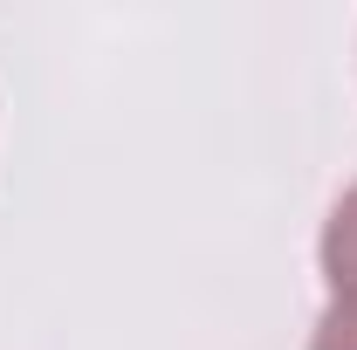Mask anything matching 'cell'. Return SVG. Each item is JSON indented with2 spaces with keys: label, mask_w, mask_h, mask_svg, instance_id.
<instances>
[{
  "label": "cell",
  "mask_w": 357,
  "mask_h": 350,
  "mask_svg": "<svg viewBox=\"0 0 357 350\" xmlns=\"http://www.w3.org/2000/svg\"><path fill=\"white\" fill-rule=\"evenodd\" d=\"M323 282L330 296H357V185L323 220Z\"/></svg>",
  "instance_id": "obj_1"
},
{
  "label": "cell",
  "mask_w": 357,
  "mask_h": 350,
  "mask_svg": "<svg viewBox=\"0 0 357 350\" xmlns=\"http://www.w3.org/2000/svg\"><path fill=\"white\" fill-rule=\"evenodd\" d=\"M310 350H357V296H330L310 330Z\"/></svg>",
  "instance_id": "obj_2"
}]
</instances>
